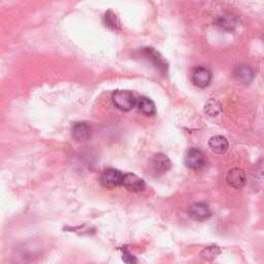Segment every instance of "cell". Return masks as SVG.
I'll use <instances>...</instances> for the list:
<instances>
[{"label": "cell", "instance_id": "1", "mask_svg": "<svg viewBox=\"0 0 264 264\" xmlns=\"http://www.w3.org/2000/svg\"><path fill=\"white\" fill-rule=\"evenodd\" d=\"M113 103L115 107L123 112H128L136 107V98L134 94L126 90H118L113 93L112 96Z\"/></svg>", "mask_w": 264, "mask_h": 264}, {"label": "cell", "instance_id": "2", "mask_svg": "<svg viewBox=\"0 0 264 264\" xmlns=\"http://www.w3.org/2000/svg\"><path fill=\"white\" fill-rule=\"evenodd\" d=\"M124 175L115 169H108L101 173L99 182L102 187L107 189H115L122 185Z\"/></svg>", "mask_w": 264, "mask_h": 264}, {"label": "cell", "instance_id": "3", "mask_svg": "<svg viewBox=\"0 0 264 264\" xmlns=\"http://www.w3.org/2000/svg\"><path fill=\"white\" fill-rule=\"evenodd\" d=\"M151 173L155 177H159L166 174L172 169V162L170 158L164 154H156L149 164Z\"/></svg>", "mask_w": 264, "mask_h": 264}, {"label": "cell", "instance_id": "4", "mask_svg": "<svg viewBox=\"0 0 264 264\" xmlns=\"http://www.w3.org/2000/svg\"><path fill=\"white\" fill-rule=\"evenodd\" d=\"M185 164L192 171H198L205 165V157L200 150L191 148L186 153Z\"/></svg>", "mask_w": 264, "mask_h": 264}, {"label": "cell", "instance_id": "5", "mask_svg": "<svg viewBox=\"0 0 264 264\" xmlns=\"http://www.w3.org/2000/svg\"><path fill=\"white\" fill-rule=\"evenodd\" d=\"M212 79H213L212 73H210L208 68L203 66L195 67L191 74V81L193 85L201 89L206 88L210 84V82H212Z\"/></svg>", "mask_w": 264, "mask_h": 264}, {"label": "cell", "instance_id": "6", "mask_svg": "<svg viewBox=\"0 0 264 264\" xmlns=\"http://www.w3.org/2000/svg\"><path fill=\"white\" fill-rule=\"evenodd\" d=\"M188 213L191 218L200 222L207 220L210 216H212L210 208L205 202H195L191 204L188 209Z\"/></svg>", "mask_w": 264, "mask_h": 264}, {"label": "cell", "instance_id": "7", "mask_svg": "<svg viewBox=\"0 0 264 264\" xmlns=\"http://www.w3.org/2000/svg\"><path fill=\"white\" fill-rule=\"evenodd\" d=\"M215 24L222 30L233 31L239 26L241 20L237 16H235L231 13H225L216 18Z\"/></svg>", "mask_w": 264, "mask_h": 264}, {"label": "cell", "instance_id": "8", "mask_svg": "<svg viewBox=\"0 0 264 264\" xmlns=\"http://www.w3.org/2000/svg\"><path fill=\"white\" fill-rule=\"evenodd\" d=\"M122 186H124V188L126 190H128L129 192L136 193V192L142 191L146 187V184L142 179H140L139 177H137L134 174L129 173V174L124 175Z\"/></svg>", "mask_w": 264, "mask_h": 264}, {"label": "cell", "instance_id": "9", "mask_svg": "<svg viewBox=\"0 0 264 264\" xmlns=\"http://www.w3.org/2000/svg\"><path fill=\"white\" fill-rule=\"evenodd\" d=\"M226 181L229 186L235 189H242L247 184L246 173L241 169H232L229 171L226 177Z\"/></svg>", "mask_w": 264, "mask_h": 264}, {"label": "cell", "instance_id": "10", "mask_svg": "<svg viewBox=\"0 0 264 264\" xmlns=\"http://www.w3.org/2000/svg\"><path fill=\"white\" fill-rule=\"evenodd\" d=\"M71 133L73 137L80 142L87 141L91 138L92 135V129L91 127L84 122H77L73 125L71 128Z\"/></svg>", "mask_w": 264, "mask_h": 264}, {"label": "cell", "instance_id": "11", "mask_svg": "<svg viewBox=\"0 0 264 264\" xmlns=\"http://www.w3.org/2000/svg\"><path fill=\"white\" fill-rule=\"evenodd\" d=\"M136 108L141 114H143L148 117L155 116L156 112H157L156 111V105H155L154 101L152 99L148 98V97H145V96L137 98Z\"/></svg>", "mask_w": 264, "mask_h": 264}, {"label": "cell", "instance_id": "12", "mask_svg": "<svg viewBox=\"0 0 264 264\" xmlns=\"http://www.w3.org/2000/svg\"><path fill=\"white\" fill-rule=\"evenodd\" d=\"M235 79L243 84H251L254 80V70L248 65H239L234 69Z\"/></svg>", "mask_w": 264, "mask_h": 264}, {"label": "cell", "instance_id": "13", "mask_svg": "<svg viewBox=\"0 0 264 264\" xmlns=\"http://www.w3.org/2000/svg\"><path fill=\"white\" fill-rule=\"evenodd\" d=\"M143 54H145V57L150 60L154 66L156 68H158L159 70H162L164 71L166 69V63L165 61L162 59V57L159 55V53L156 52L154 49H145L143 50Z\"/></svg>", "mask_w": 264, "mask_h": 264}, {"label": "cell", "instance_id": "14", "mask_svg": "<svg viewBox=\"0 0 264 264\" xmlns=\"http://www.w3.org/2000/svg\"><path fill=\"white\" fill-rule=\"evenodd\" d=\"M208 146L213 152L217 154H224L228 150V140L222 135H215L208 140Z\"/></svg>", "mask_w": 264, "mask_h": 264}, {"label": "cell", "instance_id": "15", "mask_svg": "<svg viewBox=\"0 0 264 264\" xmlns=\"http://www.w3.org/2000/svg\"><path fill=\"white\" fill-rule=\"evenodd\" d=\"M204 112L209 117H216L222 112V107L218 100L216 99H209L205 102L204 105Z\"/></svg>", "mask_w": 264, "mask_h": 264}, {"label": "cell", "instance_id": "16", "mask_svg": "<svg viewBox=\"0 0 264 264\" xmlns=\"http://www.w3.org/2000/svg\"><path fill=\"white\" fill-rule=\"evenodd\" d=\"M220 254H221V249L218 246H210L201 251L200 257L204 261H213Z\"/></svg>", "mask_w": 264, "mask_h": 264}, {"label": "cell", "instance_id": "17", "mask_svg": "<svg viewBox=\"0 0 264 264\" xmlns=\"http://www.w3.org/2000/svg\"><path fill=\"white\" fill-rule=\"evenodd\" d=\"M104 23L109 28L117 30L120 28V22L117 18V16L115 14H113L112 12H108L104 16Z\"/></svg>", "mask_w": 264, "mask_h": 264}, {"label": "cell", "instance_id": "18", "mask_svg": "<svg viewBox=\"0 0 264 264\" xmlns=\"http://www.w3.org/2000/svg\"><path fill=\"white\" fill-rule=\"evenodd\" d=\"M256 177L259 182L264 184V157H262L256 164Z\"/></svg>", "mask_w": 264, "mask_h": 264}, {"label": "cell", "instance_id": "19", "mask_svg": "<svg viewBox=\"0 0 264 264\" xmlns=\"http://www.w3.org/2000/svg\"><path fill=\"white\" fill-rule=\"evenodd\" d=\"M123 261L126 263H136L137 259L127 250L123 251Z\"/></svg>", "mask_w": 264, "mask_h": 264}]
</instances>
